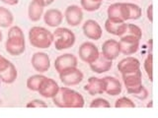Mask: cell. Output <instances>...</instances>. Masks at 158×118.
I'll list each match as a JSON object with an SVG mask.
<instances>
[{
	"instance_id": "cell-26",
	"label": "cell",
	"mask_w": 158,
	"mask_h": 118,
	"mask_svg": "<svg viewBox=\"0 0 158 118\" xmlns=\"http://www.w3.org/2000/svg\"><path fill=\"white\" fill-rule=\"evenodd\" d=\"M81 2V7L86 10L87 12H94L101 7L102 2H96L93 0H80Z\"/></svg>"
},
{
	"instance_id": "cell-11",
	"label": "cell",
	"mask_w": 158,
	"mask_h": 118,
	"mask_svg": "<svg viewBox=\"0 0 158 118\" xmlns=\"http://www.w3.org/2000/svg\"><path fill=\"white\" fill-rule=\"evenodd\" d=\"M78 65V60L75 55L71 53H65L63 55H59L54 60V68L57 73H61L70 68H75Z\"/></svg>"
},
{
	"instance_id": "cell-25",
	"label": "cell",
	"mask_w": 158,
	"mask_h": 118,
	"mask_svg": "<svg viewBox=\"0 0 158 118\" xmlns=\"http://www.w3.org/2000/svg\"><path fill=\"white\" fill-rule=\"evenodd\" d=\"M46 78L43 75H34L31 76L27 80V88L33 92H38L40 86H41L44 79Z\"/></svg>"
},
{
	"instance_id": "cell-8",
	"label": "cell",
	"mask_w": 158,
	"mask_h": 118,
	"mask_svg": "<svg viewBox=\"0 0 158 118\" xmlns=\"http://www.w3.org/2000/svg\"><path fill=\"white\" fill-rule=\"evenodd\" d=\"M83 78H84L83 73L79 69H77V67L67 69V70L59 73V79H60V81L62 82L63 85L68 87L76 86L78 84H80L83 81Z\"/></svg>"
},
{
	"instance_id": "cell-35",
	"label": "cell",
	"mask_w": 158,
	"mask_h": 118,
	"mask_svg": "<svg viewBox=\"0 0 158 118\" xmlns=\"http://www.w3.org/2000/svg\"><path fill=\"white\" fill-rule=\"evenodd\" d=\"M1 1L5 4L11 5V6H14V5H17L19 3V0H1Z\"/></svg>"
},
{
	"instance_id": "cell-28",
	"label": "cell",
	"mask_w": 158,
	"mask_h": 118,
	"mask_svg": "<svg viewBox=\"0 0 158 118\" xmlns=\"http://www.w3.org/2000/svg\"><path fill=\"white\" fill-rule=\"evenodd\" d=\"M115 107L117 108H135V104L127 96H122L118 98L115 103Z\"/></svg>"
},
{
	"instance_id": "cell-39",
	"label": "cell",
	"mask_w": 158,
	"mask_h": 118,
	"mask_svg": "<svg viewBox=\"0 0 158 118\" xmlns=\"http://www.w3.org/2000/svg\"><path fill=\"white\" fill-rule=\"evenodd\" d=\"M150 106H152V103H151V101H150V103H149V104L147 105V107H150Z\"/></svg>"
},
{
	"instance_id": "cell-1",
	"label": "cell",
	"mask_w": 158,
	"mask_h": 118,
	"mask_svg": "<svg viewBox=\"0 0 158 118\" xmlns=\"http://www.w3.org/2000/svg\"><path fill=\"white\" fill-rule=\"evenodd\" d=\"M54 105L62 108H81L84 106V97L81 93L67 87L59 88L57 93L52 97Z\"/></svg>"
},
{
	"instance_id": "cell-32",
	"label": "cell",
	"mask_w": 158,
	"mask_h": 118,
	"mask_svg": "<svg viewBox=\"0 0 158 118\" xmlns=\"http://www.w3.org/2000/svg\"><path fill=\"white\" fill-rule=\"evenodd\" d=\"M27 107H33V108H40V107H48L47 103L41 100H34L27 103Z\"/></svg>"
},
{
	"instance_id": "cell-16",
	"label": "cell",
	"mask_w": 158,
	"mask_h": 118,
	"mask_svg": "<svg viewBox=\"0 0 158 118\" xmlns=\"http://www.w3.org/2000/svg\"><path fill=\"white\" fill-rule=\"evenodd\" d=\"M120 44L118 41L115 39H108L102 44V55L109 59V60H115L120 55Z\"/></svg>"
},
{
	"instance_id": "cell-22",
	"label": "cell",
	"mask_w": 158,
	"mask_h": 118,
	"mask_svg": "<svg viewBox=\"0 0 158 118\" xmlns=\"http://www.w3.org/2000/svg\"><path fill=\"white\" fill-rule=\"evenodd\" d=\"M105 83H106V87H105V92H107L108 95L110 96H118L122 92V84L121 82L118 80V79L114 78V77H105Z\"/></svg>"
},
{
	"instance_id": "cell-31",
	"label": "cell",
	"mask_w": 158,
	"mask_h": 118,
	"mask_svg": "<svg viewBox=\"0 0 158 118\" xmlns=\"http://www.w3.org/2000/svg\"><path fill=\"white\" fill-rule=\"evenodd\" d=\"M90 107L92 108H110L111 104L105 98H101V97H98L93 100L90 103Z\"/></svg>"
},
{
	"instance_id": "cell-15",
	"label": "cell",
	"mask_w": 158,
	"mask_h": 118,
	"mask_svg": "<svg viewBox=\"0 0 158 118\" xmlns=\"http://www.w3.org/2000/svg\"><path fill=\"white\" fill-rule=\"evenodd\" d=\"M32 66L39 73L47 72L51 67V60L47 53L37 52L32 57Z\"/></svg>"
},
{
	"instance_id": "cell-6",
	"label": "cell",
	"mask_w": 158,
	"mask_h": 118,
	"mask_svg": "<svg viewBox=\"0 0 158 118\" xmlns=\"http://www.w3.org/2000/svg\"><path fill=\"white\" fill-rule=\"evenodd\" d=\"M17 69L8 59L0 55V80L5 84H12L17 79Z\"/></svg>"
},
{
	"instance_id": "cell-9",
	"label": "cell",
	"mask_w": 158,
	"mask_h": 118,
	"mask_svg": "<svg viewBox=\"0 0 158 118\" xmlns=\"http://www.w3.org/2000/svg\"><path fill=\"white\" fill-rule=\"evenodd\" d=\"M139 41L137 37L126 33V36L121 37L118 44H120L121 53L125 55H131L135 54L139 48Z\"/></svg>"
},
{
	"instance_id": "cell-33",
	"label": "cell",
	"mask_w": 158,
	"mask_h": 118,
	"mask_svg": "<svg viewBox=\"0 0 158 118\" xmlns=\"http://www.w3.org/2000/svg\"><path fill=\"white\" fill-rule=\"evenodd\" d=\"M135 97H136V98H138V100H145V98L148 96V92H147V90L146 88L143 87L142 88V90L138 92V93H136L135 96H133Z\"/></svg>"
},
{
	"instance_id": "cell-19",
	"label": "cell",
	"mask_w": 158,
	"mask_h": 118,
	"mask_svg": "<svg viewBox=\"0 0 158 118\" xmlns=\"http://www.w3.org/2000/svg\"><path fill=\"white\" fill-rule=\"evenodd\" d=\"M140 68V62L137 58L128 56L122 59V60L118 63V70L122 74L131 73L135 72Z\"/></svg>"
},
{
	"instance_id": "cell-30",
	"label": "cell",
	"mask_w": 158,
	"mask_h": 118,
	"mask_svg": "<svg viewBox=\"0 0 158 118\" xmlns=\"http://www.w3.org/2000/svg\"><path fill=\"white\" fill-rule=\"evenodd\" d=\"M126 33L135 37L138 39H141V37H142V31H141V29L138 26H136V25H133V24H127Z\"/></svg>"
},
{
	"instance_id": "cell-38",
	"label": "cell",
	"mask_w": 158,
	"mask_h": 118,
	"mask_svg": "<svg viewBox=\"0 0 158 118\" xmlns=\"http://www.w3.org/2000/svg\"><path fill=\"white\" fill-rule=\"evenodd\" d=\"M93 1H96V2H102L103 0H93Z\"/></svg>"
},
{
	"instance_id": "cell-21",
	"label": "cell",
	"mask_w": 158,
	"mask_h": 118,
	"mask_svg": "<svg viewBox=\"0 0 158 118\" xmlns=\"http://www.w3.org/2000/svg\"><path fill=\"white\" fill-rule=\"evenodd\" d=\"M63 15L57 9H49L44 15V21L52 28L58 27L62 23Z\"/></svg>"
},
{
	"instance_id": "cell-13",
	"label": "cell",
	"mask_w": 158,
	"mask_h": 118,
	"mask_svg": "<svg viewBox=\"0 0 158 118\" xmlns=\"http://www.w3.org/2000/svg\"><path fill=\"white\" fill-rule=\"evenodd\" d=\"M58 90H59L58 84L54 80H52V79L46 77L42 82L38 92L44 97L52 98L57 93Z\"/></svg>"
},
{
	"instance_id": "cell-5",
	"label": "cell",
	"mask_w": 158,
	"mask_h": 118,
	"mask_svg": "<svg viewBox=\"0 0 158 118\" xmlns=\"http://www.w3.org/2000/svg\"><path fill=\"white\" fill-rule=\"evenodd\" d=\"M122 75L123 85H125L127 92L130 95L135 96L136 93H138L142 90V73L140 69L131 73L122 74Z\"/></svg>"
},
{
	"instance_id": "cell-10",
	"label": "cell",
	"mask_w": 158,
	"mask_h": 118,
	"mask_svg": "<svg viewBox=\"0 0 158 118\" xmlns=\"http://www.w3.org/2000/svg\"><path fill=\"white\" fill-rule=\"evenodd\" d=\"M108 18L127 22L130 20V9L127 3H114L108 8Z\"/></svg>"
},
{
	"instance_id": "cell-34",
	"label": "cell",
	"mask_w": 158,
	"mask_h": 118,
	"mask_svg": "<svg viewBox=\"0 0 158 118\" xmlns=\"http://www.w3.org/2000/svg\"><path fill=\"white\" fill-rule=\"evenodd\" d=\"M147 18H148V20L152 23L153 22V6L150 4L149 6L147 7Z\"/></svg>"
},
{
	"instance_id": "cell-12",
	"label": "cell",
	"mask_w": 158,
	"mask_h": 118,
	"mask_svg": "<svg viewBox=\"0 0 158 118\" xmlns=\"http://www.w3.org/2000/svg\"><path fill=\"white\" fill-rule=\"evenodd\" d=\"M64 17L67 24L71 27H77L81 24L83 20V11L77 5H70L68 6L64 13Z\"/></svg>"
},
{
	"instance_id": "cell-37",
	"label": "cell",
	"mask_w": 158,
	"mask_h": 118,
	"mask_svg": "<svg viewBox=\"0 0 158 118\" xmlns=\"http://www.w3.org/2000/svg\"><path fill=\"white\" fill-rule=\"evenodd\" d=\"M1 41H2V33L0 32V42H1Z\"/></svg>"
},
{
	"instance_id": "cell-29",
	"label": "cell",
	"mask_w": 158,
	"mask_h": 118,
	"mask_svg": "<svg viewBox=\"0 0 158 118\" xmlns=\"http://www.w3.org/2000/svg\"><path fill=\"white\" fill-rule=\"evenodd\" d=\"M128 9H130V20H137L141 17V8L136 4L133 3H127Z\"/></svg>"
},
{
	"instance_id": "cell-18",
	"label": "cell",
	"mask_w": 158,
	"mask_h": 118,
	"mask_svg": "<svg viewBox=\"0 0 158 118\" xmlns=\"http://www.w3.org/2000/svg\"><path fill=\"white\" fill-rule=\"evenodd\" d=\"M105 79H99L96 77H90L88 79V83L84 86V90L89 92L90 96L102 95L105 92Z\"/></svg>"
},
{
	"instance_id": "cell-27",
	"label": "cell",
	"mask_w": 158,
	"mask_h": 118,
	"mask_svg": "<svg viewBox=\"0 0 158 118\" xmlns=\"http://www.w3.org/2000/svg\"><path fill=\"white\" fill-rule=\"evenodd\" d=\"M143 67H144V71L146 72L149 80L152 82L153 81V55L151 53L148 54L147 57L145 58Z\"/></svg>"
},
{
	"instance_id": "cell-17",
	"label": "cell",
	"mask_w": 158,
	"mask_h": 118,
	"mask_svg": "<svg viewBox=\"0 0 158 118\" xmlns=\"http://www.w3.org/2000/svg\"><path fill=\"white\" fill-rule=\"evenodd\" d=\"M127 24L121 20H115V19H110L108 18L107 21L105 22V29L106 31L114 34L117 37H123L127 32Z\"/></svg>"
},
{
	"instance_id": "cell-14",
	"label": "cell",
	"mask_w": 158,
	"mask_h": 118,
	"mask_svg": "<svg viewBox=\"0 0 158 118\" xmlns=\"http://www.w3.org/2000/svg\"><path fill=\"white\" fill-rule=\"evenodd\" d=\"M83 33L86 37L93 41H99L102 37V28L94 20H87L83 24Z\"/></svg>"
},
{
	"instance_id": "cell-24",
	"label": "cell",
	"mask_w": 158,
	"mask_h": 118,
	"mask_svg": "<svg viewBox=\"0 0 158 118\" xmlns=\"http://www.w3.org/2000/svg\"><path fill=\"white\" fill-rule=\"evenodd\" d=\"M14 17L13 14L7 8L0 7V27L8 28L13 24Z\"/></svg>"
},
{
	"instance_id": "cell-2",
	"label": "cell",
	"mask_w": 158,
	"mask_h": 118,
	"mask_svg": "<svg viewBox=\"0 0 158 118\" xmlns=\"http://www.w3.org/2000/svg\"><path fill=\"white\" fill-rule=\"evenodd\" d=\"M5 48L10 55L13 56H19L25 51L26 41H25L24 33L19 27L14 26L9 30Z\"/></svg>"
},
{
	"instance_id": "cell-36",
	"label": "cell",
	"mask_w": 158,
	"mask_h": 118,
	"mask_svg": "<svg viewBox=\"0 0 158 118\" xmlns=\"http://www.w3.org/2000/svg\"><path fill=\"white\" fill-rule=\"evenodd\" d=\"M53 1H54V0H40V2H41L44 7L51 5L52 3H53Z\"/></svg>"
},
{
	"instance_id": "cell-23",
	"label": "cell",
	"mask_w": 158,
	"mask_h": 118,
	"mask_svg": "<svg viewBox=\"0 0 158 118\" xmlns=\"http://www.w3.org/2000/svg\"><path fill=\"white\" fill-rule=\"evenodd\" d=\"M44 8V6L40 2V0H32L28 9L29 19L33 22H38L43 16Z\"/></svg>"
},
{
	"instance_id": "cell-7",
	"label": "cell",
	"mask_w": 158,
	"mask_h": 118,
	"mask_svg": "<svg viewBox=\"0 0 158 118\" xmlns=\"http://www.w3.org/2000/svg\"><path fill=\"white\" fill-rule=\"evenodd\" d=\"M78 55L80 59L85 63L91 64L100 55L98 47L93 42L86 41L82 43L78 50Z\"/></svg>"
},
{
	"instance_id": "cell-3",
	"label": "cell",
	"mask_w": 158,
	"mask_h": 118,
	"mask_svg": "<svg viewBox=\"0 0 158 118\" xmlns=\"http://www.w3.org/2000/svg\"><path fill=\"white\" fill-rule=\"evenodd\" d=\"M29 41L34 47L46 49L53 42V36L51 31L43 27H33L29 31Z\"/></svg>"
},
{
	"instance_id": "cell-20",
	"label": "cell",
	"mask_w": 158,
	"mask_h": 118,
	"mask_svg": "<svg viewBox=\"0 0 158 118\" xmlns=\"http://www.w3.org/2000/svg\"><path fill=\"white\" fill-rule=\"evenodd\" d=\"M89 65H90L91 70L94 73L102 74V73H106L111 70V68L113 66V62L112 60H109V59L104 57L102 54H100L96 60L93 63L89 64Z\"/></svg>"
},
{
	"instance_id": "cell-4",
	"label": "cell",
	"mask_w": 158,
	"mask_h": 118,
	"mask_svg": "<svg viewBox=\"0 0 158 118\" xmlns=\"http://www.w3.org/2000/svg\"><path fill=\"white\" fill-rule=\"evenodd\" d=\"M53 36V44L54 47L57 50H63V49H68L73 44L75 43V34L73 33L69 29L66 28H58L56 29Z\"/></svg>"
}]
</instances>
